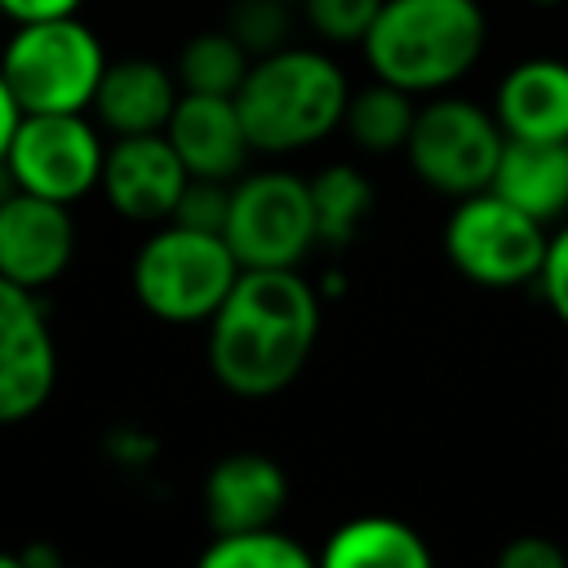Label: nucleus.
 <instances>
[{
  "mask_svg": "<svg viewBox=\"0 0 568 568\" xmlns=\"http://www.w3.org/2000/svg\"><path fill=\"white\" fill-rule=\"evenodd\" d=\"M320 337V293L297 266H244L209 320V368L240 399H271L297 382Z\"/></svg>",
  "mask_w": 568,
  "mask_h": 568,
  "instance_id": "obj_1",
  "label": "nucleus"
},
{
  "mask_svg": "<svg viewBox=\"0 0 568 568\" xmlns=\"http://www.w3.org/2000/svg\"><path fill=\"white\" fill-rule=\"evenodd\" d=\"M484 40L479 0H382L359 49L377 80L408 93H439L479 62Z\"/></svg>",
  "mask_w": 568,
  "mask_h": 568,
  "instance_id": "obj_2",
  "label": "nucleus"
},
{
  "mask_svg": "<svg viewBox=\"0 0 568 568\" xmlns=\"http://www.w3.org/2000/svg\"><path fill=\"white\" fill-rule=\"evenodd\" d=\"M235 102L253 151L284 155L328 138L346 120L351 84L328 53L284 44L266 58H253Z\"/></svg>",
  "mask_w": 568,
  "mask_h": 568,
  "instance_id": "obj_3",
  "label": "nucleus"
},
{
  "mask_svg": "<svg viewBox=\"0 0 568 568\" xmlns=\"http://www.w3.org/2000/svg\"><path fill=\"white\" fill-rule=\"evenodd\" d=\"M240 257L222 231L160 222L133 257V293L164 324L213 320L240 280Z\"/></svg>",
  "mask_w": 568,
  "mask_h": 568,
  "instance_id": "obj_4",
  "label": "nucleus"
},
{
  "mask_svg": "<svg viewBox=\"0 0 568 568\" xmlns=\"http://www.w3.org/2000/svg\"><path fill=\"white\" fill-rule=\"evenodd\" d=\"M0 71L22 111H93L106 53L75 13L18 22L0 49Z\"/></svg>",
  "mask_w": 568,
  "mask_h": 568,
  "instance_id": "obj_5",
  "label": "nucleus"
},
{
  "mask_svg": "<svg viewBox=\"0 0 568 568\" xmlns=\"http://www.w3.org/2000/svg\"><path fill=\"white\" fill-rule=\"evenodd\" d=\"M546 222L497 195L493 186L462 195L457 209L444 222V253L448 262L484 288H510L528 284L546 266Z\"/></svg>",
  "mask_w": 568,
  "mask_h": 568,
  "instance_id": "obj_6",
  "label": "nucleus"
},
{
  "mask_svg": "<svg viewBox=\"0 0 568 568\" xmlns=\"http://www.w3.org/2000/svg\"><path fill=\"white\" fill-rule=\"evenodd\" d=\"M501 146H506V129L497 115H488L466 98H435L417 106L404 155L430 191L462 200L493 186Z\"/></svg>",
  "mask_w": 568,
  "mask_h": 568,
  "instance_id": "obj_7",
  "label": "nucleus"
},
{
  "mask_svg": "<svg viewBox=\"0 0 568 568\" xmlns=\"http://www.w3.org/2000/svg\"><path fill=\"white\" fill-rule=\"evenodd\" d=\"M222 235L240 266H297L320 244L311 182L284 169L240 178Z\"/></svg>",
  "mask_w": 568,
  "mask_h": 568,
  "instance_id": "obj_8",
  "label": "nucleus"
},
{
  "mask_svg": "<svg viewBox=\"0 0 568 568\" xmlns=\"http://www.w3.org/2000/svg\"><path fill=\"white\" fill-rule=\"evenodd\" d=\"M106 146L98 124L84 111H22L18 133L9 142L4 169L18 191L75 204L93 186H102Z\"/></svg>",
  "mask_w": 568,
  "mask_h": 568,
  "instance_id": "obj_9",
  "label": "nucleus"
},
{
  "mask_svg": "<svg viewBox=\"0 0 568 568\" xmlns=\"http://www.w3.org/2000/svg\"><path fill=\"white\" fill-rule=\"evenodd\" d=\"M58 382V346L36 288L0 275V426L40 413Z\"/></svg>",
  "mask_w": 568,
  "mask_h": 568,
  "instance_id": "obj_10",
  "label": "nucleus"
},
{
  "mask_svg": "<svg viewBox=\"0 0 568 568\" xmlns=\"http://www.w3.org/2000/svg\"><path fill=\"white\" fill-rule=\"evenodd\" d=\"M186 182L191 169L182 164L169 133H129L106 146L102 191L124 222H146V226L169 222L178 213Z\"/></svg>",
  "mask_w": 568,
  "mask_h": 568,
  "instance_id": "obj_11",
  "label": "nucleus"
},
{
  "mask_svg": "<svg viewBox=\"0 0 568 568\" xmlns=\"http://www.w3.org/2000/svg\"><path fill=\"white\" fill-rule=\"evenodd\" d=\"M75 257V222L71 204L44 200L31 191L0 195V275L22 288L53 284Z\"/></svg>",
  "mask_w": 568,
  "mask_h": 568,
  "instance_id": "obj_12",
  "label": "nucleus"
},
{
  "mask_svg": "<svg viewBox=\"0 0 568 568\" xmlns=\"http://www.w3.org/2000/svg\"><path fill=\"white\" fill-rule=\"evenodd\" d=\"M204 524L213 532L266 528L288 506V475L266 453H226L204 475Z\"/></svg>",
  "mask_w": 568,
  "mask_h": 568,
  "instance_id": "obj_13",
  "label": "nucleus"
},
{
  "mask_svg": "<svg viewBox=\"0 0 568 568\" xmlns=\"http://www.w3.org/2000/svg\"><path fill=\"white\" fill-rule=\"evenodd\" d=\"M169 142L178 146L191 178H240L253 138L244 129L240 102L226 93H182L169 115Z\"/></svg>",
  "mask_w": 568,
  "mask_h": 568,
  "instance_id": "obj_14",
  "label": "nucleus"
},
{
  "mask_svg": "<svg viewBox=\"0 0 568 568\" xmlns=\"http://www.w3.org/2000/svg\"><path fill=\"white\" fill-rule=\"evenodd\" d=\"M178 98H182L178 71H169L164 62H155V58H115L102 71V84H98V98H93V115L115 138L164 133Z\"/></svg>",
  "mask_w": 568,
  "mask_h": 568,
  "instance_id": "obj_15",
  "label": "nucleus"
},
{
  "mask_svg": "<svg viewBox=\"0 0 568 568\" xmlns=\"http://www.w3.org/2000/svg\"><path fill=\"white\" fill-rule=\"evenodd\" d=\"M493 115L501 120L506 138L568 142V62L528 58L510 67L497 84Z\"/></svg>",
  "mask_w": 568,
  "mask_h": 568,
  "instance_id": "obj_16",
  "label": "nucleus"
},
{
  "mask_svg": "<svg viewBox=\"0 0 568 568\" xmlns=\"http://www.w3.org/2000/svg\"><path fill=\"white\" fill-rule=\"evenodd\" d=\"M493 191L541 222L559 217L568 209V142L506 138L493 173Z\"/></svg>",
  "mask_w": 568,
  "mask_h": 568,
  "instance_id": "obj_17",
  "label": "nucleus"
},
{
  "mask_svg": "<svg viewBox=\"0 0 568 568\" xmlns=\"http://www.w3.org/2000/svg\"><path fill=\"white\" fill-rule=\"evenodd\" d=\"M328 568H426L430 546L422 532L390 515H359L333 528L324 555Z\"/></svg>",
  "mask_w": 568,
  "mask_h": 568,
  "instance_id": "obj_18",
  "label": "nucleus"
},
{
  "mask_svg": "<svg viewBox=\"0 0 568 568\" xmlns=\"http://www.w3.org/2000/svg\"><path fill=\"white\" fill-rule=\"evenodd\" d=\"M413 120H417L413 93L390 84V80H373V84L351 93L342 124H346V133L355 138L359 151L386 155V151H404V142L413 133Z\"/></svg>",
  "mask_w": 568,
  "mask_h": 568,
  "instance_id": "obj_19",
  "label": "nucleus"
},
{
  "mask_svg": "<svg viewBox=\"0 0 568 568\" xmlns=\"http://www.w3.org/2000/svg\"><path fill=\"white\" fill-rule=\"evenodd\" d=\"M311 200H315V226H320V244L328 248H346L368 213H373V186L355 164H328L311 178Z\"/></svg>",
  "mask_w": 568,
  "mask_h": 568,
  "instance_id": "obj_20",
  "label": "nucleus"
},
{
  "mask_svg": "<svg viewBox=\"0 0 568 568\" xmlns=\"http://www.w3.org/2000/svg\"><path fill=\"white\" fill-rule=\"evenodd\" d=\"M253 67V53L222 27V31H200L182 44L178 53V84L182 93H226L235 98L244 75Z\"/></svg>",
  "mask_w": 568,
  "mask_h": 568,
  "instance_id": "obj_21",
  "label": "nucleus"
},
{
  "mask_svg": "<svg viewBox=\"0 0 568 568\" xmlns=\"http://www.w3.org/2000/svg\"><path fill=\"white\" fill-rule=\"evenodd\" d=\"M200 564L204 568H306L311 550L297 537L266 524V528H244V532H213Z\"/></svg>",
  "mask_w": 568,
  "mask_h": 568,
  "instance_id": "obj_22",
  "label": "nucleus"
},
{
  "mask_svg": "<svg viewBox=\"0 0 568 568\" xmlns=\"http://www.w3.org/2000/svg\"><path fill=\"white\" fill-rule=\"evenodd\" d=\"M288 4L293 0H235L231 13H226V31L253 58H266V53H275V49L288 44V27H293Z\"/></svg>",
  "mask_w": 568,
  "mask_h": 568,
  "instance_id": "obj_23",
  "label": "nucleus"
},
{
  "mask_svg": "<svg viewBox=\"0 0 568 568\" xmlns=\"http://www.w3.org/2000/svg\"><path fill=\"white\" fill-rule=\"evenodd\" d=\"M311 31H320L328 44H364L368 27L382 13V0H297Z\"/></svg>",
  "mask_w": 568,
  "mask_h": 568,
  "instance_id": "obj_24",
  "label": "nucleus"
},
{
  "mask_svg": "<svg viewBox=\"0 0 568 568\" xmlns=\"http://www.w3.org/2000/svg\"><path fill=\"white\" fill-rule=\"evenodd\" d=\"M231 186L235 182H222V178H191L182 200H178V213L169 222H186V226H200V231H222L226 213H231Z\"/></svg>",
  "mask_w": 568,
  "mask_h": 568,
  "instance_id": "obj_25",
  "label": "nucleus"
},
{
  "mask_svg": "<svg viewBox=\"0 0 568 568\" xmlns=\"http://www.w3.org/2000/svg\"><path fill=\"white\" fill-rule=\"evenodd\" d=\"M537 284H541V293H546L550 311L559 315V324L568 328V226L550 235V248H546V266H541Z\"/></svg>",
  "mask_w": 568,
  "mask_h": 568,
  "instance_id": "obj_26",
  "label": "nucleus"
},
{
  "mask_svg": "<svg viewBox=\"0 0 568 568\" xmlns=\"http://www.w3.org/2000/svg\"><path fill=\"white\" fill-rule=\"evenodd\" d=\"M497 564L501 568H564L568 564V555L555 546V541H546V537H519V541H510L501 555H497Z\"/></svg>",
  "mask_w": 568,
  "mask_h": 568,
  "instance_id": "obj_27",
  "label": "nucleus"
},
{
  "mask_svg": "<svg viewBox=\"0 0 568 568\" xmlns=\"http://www.w3.org/2000/svg\"><path fill=\"white\" fill-rule=\"evenodd\" d=\"M84 0H0L4 18L13 22H40V18H67V13H80Z\"/></svg>",
  "mask_w": 568,
  "mask_h": 568,
  "instance_id": "obj_28",
  "label": "nucleus"
},
{
  "mask_svg": "<svg viewBox=\"0 0 568 568\" xmlns=\"http://www.w3.org/2000/svg\"><path fill=\"white\" fill-rule=\"evenodd\" d=\"M106 448H111L124 466H138V462L146 466V462L155 457V439H146V435H138V430H115Z\"/></svg>",
  "mask_w": 568,
  "mask_h": 568,
  "instance_id": "obj_29",
  "label": "nucleus"
},
{
  "mask_svg": "<svg viewBox=\"0 0 568 568\" xmlns=\"http://www.w3.org/2000/svg\"><path fill=\"white\" fill-rule=\"evenodd\" d=\"M18 120H22V106H18V98H13V89H9V80L0 71V164L9 155V142L18 133Z\"/></svg>",
  "mask_w": 568,
  "mask_h": 568,
  "instance_id": "obj_30",
  "label": "nucleus"
},
{
  "mask_svg": "<svg viewBox=\"0 0 568 568\" xmlns=\"http://www.w3.org/2000/svg\"><path fill=\"white\" fill-rule=\"evenodd\" d=\"M0 568H22V559H18V550H0Z\"/></svg>",
  "mask_w": 568,
  "mask_h": 568,
  "instance_id": "obj_31",
  "label": "nucleus"
},
{
  "mask_svg": "<svg viewBox=\"0 0 568 568\" xmlns=\"http://www.w3.org/2000/svg\"><path fill=\"white\" fill-rule=\"evenodd\" d=\"M532 4H564V0H532Z\"/></svg>",
  "mask_w": 568,
  "mask_h": 568,
  "instance_id": "obj_32",
  "label": "nucleus"
},
{
  "mask_svg": "<svg viewBox=\"0 0 568 568\" xmlns=\"http://www.w3.org/2000/svg\"><path fill=\"white\" fill-rule=\"evenodd\" d=\"M0 18H4V9H0Z\"/></svg>",
  "mask_w": 568,
  "mask_h": 568,
  "instance_id": "obj_33",
  "label": "nucleus"
},
{
  "mask_svg": "<svg viewBox=\"0 0 568 568\" xmlns=\"http://www.w3.org/2000/svg\"><path fill=\"white\" fill-rule=\"evenodd\" d=\"M293 4H297V0H293Z\"/></svg>",
  "mask_w": 568,
  "mask_h": 568,
  "instance_id": "obj_34",
  "label": "nucleus"
}]
</instances>
